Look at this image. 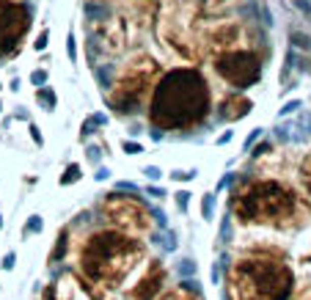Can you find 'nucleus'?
<instances>
[{
    "label": "nucleus",
    "mask_w": 311,
    "mask_h": 300,
    "mask_svg": "<svg viewBox=\"0 0 311 300\" xmlns=\"http://www.w3.org/2000/svg\"><path fill=\"white\" fill-rule=\"evenodd\" d=\"M31 83H33V86H39V88H42V86L47 83V72H44V69H36V72H33V74H31Z\"/></svg>",
    "instance_id": "nucleus-22"
},
{
    "label": "nucleus",
    "mask_w": 311,
    "mask_h": 300,
    "mask_svg": "<svg viewBox=\"0 0 311 300\" xmlns=\"http://www.w3.org/2000/svg\"><path fill=\"white\" fill-rule=\"evenodd\" d=\"M289 300H311V284H303V286H295L292 297Z\"/></svg>",
    "instance_id": "nucleus-21"
},
{
    "label": "nucleus",
    "mask_w": 311,
    "mask_h": 300,
    "mask_svg": "<svg viewBox=\"0 0 311 300\" xmlns=\"http://www.w3.org/2000/svg\"><path fill=\"white\" fill-rule=\"evenodd\" d=\"M107 292L86 281L77 270H64L55 284L47 286V300H105Z\"/></svg>",
    "instance_id": "nucleus-13"
},
{
    "label": "nucleus",
    "mask_w": 311,
    "mask_h": 300,
    "mask_svg": "<svg viewBox=\"0 0 311 300\" xmlns=\"http://www.w3.org/2000/svg\"><path fill=\"white\" fill-rule=\"evenodd\" d=\"M212 91L195 66H177L160 74L149 97V124L163 132H185L207 121Z\"/></svg>",
    "instance_id": "nucleus-2"
},
{
    "label": "nucleus",
    "mask_w": 311,
    "mask_h": 300,
    "mask_svg": "<svg viewBox=\"0 0 311 300\" xmlns=\"http://www.w3.org/2000/svg\"><path fill=\"white\" fill-rule=\"evenodd\" d=\"M297 107H300V102H287V105H284V111H281V116H287V113H292V111H297Z\"/></svg>",
    "instance_id": "nucleus-29"
},
{
    "label": "nucleus",
    "mask_w": 311,
    "mask_h": 300,
    "mask_svg": "<svg viewBox=\"0 0 311 300\" xmlns=\"http://www.w3.org/2000/svg\"><path fill=\"white\" fill-rule=\"evenodd\" d=\"M80 179V166L74 162V166H66V171L64 176H61V185H72V182H77Z\"/></svg>",
    "instance_id": "nucleus-20"
},
{
    "label": "nucleus",
    "mask_w": 311,
    "mask_h": 300,
    "mask_svg": "<svg viewBox=\"0 0 311 300\" xmlns=\"http://www.w3.org/2000/svg\"><path fill=\"white\" fill-rule=\"evenodd\" d=\"M297 182H300V187H303V193L311 199V149L306 154H303V160H300V166H297Z\"/></svg>",
    "instance_id": "nucleus-17"
},
{
    "label": "nucleus",
    "mask_w": 311,
    "mask_h": 300,
    "mask_svg": "<svg viewBox=\"0 0 311 300\" xmlns=\"http://www.w3.org/2000/svg\"><path fill=\"white\" fill-rule=\"evenodd\" d=\"M66 42H69V44H66V52H69V61L74 64V56H77V50H74V33H69V39H66Z\"/></svg>",
    "instance_id": "nucleus-26"
},
{
    "label": "nucleus",
    "mask_w": 311,
    "mask_h": 300,
    "mask_svg": "<svg viewBox=\"0 0 311 300\" xmlns=\"http://www.w3.org/2000/svg\"><path fill=\"white\" fill-rule=\"evenodd\" d=\"M124 152H127V154H140V152H144V146H140V143L127 141V143H124Z\"/></svg>",
    "instance_id": "nucleus-25"
},
{
    "label": "nucleus",
    "mask_w": 311,
    "mask_h": 300,
    "mask_svg": "<svg viewBox=\"0 0 311 300\" xmlns=\"http://www.w3.org/2000/svg\"><path fill=\"white\" fill-rule=\"evenodd\" d=\"M157 33L187 64H199L204 58V14L195 0H168Z\"/></svg>",
    "instance_id": "nucleus-6"
},
{
    "label": "nucleus",
    "mask_w": 311,
    "mask_h": 300,
    "mask_svg": "<svg viewBox=\"0 0 311 300\" xmlns=\"http://www.w3.org/2000/svg\"><path fill=\"white\" fill-rule=\"evenodd\" d=\"M187 201H190V193H187V190H185V193H177V204H179L182 209L187 207Z\"/></svg>",
    "instance_id": "nucleus-28"
},
{
    "label": "nucleus",
    "mask_w": 311,
    "mask_h": 300,
    "mask_svg": "<svg viewBox=\"0 0 311 300\" xmlns=\"http://www.w3.org/2000/svg\"><path fill=\"white\" fill-rule=\"evenodd\" d=\"M212 69L226 86L245 91L262 80V58L256 50H229L212 58Z\"/></svg>",
    "instance_id": "nucleus-9"
},
{
    "label": "nucleus",
    "mask_w": 311,
    "mask_h": 300,
    "mask_svg": "<svg viewBox=\"0 0 311 300\" xmlns=\"http://www.w3.org/2000/svg\"><path fill=\"white\" fill-rule=\"evenodd\" d=\"M47 42H50V31H42V33L36 36V42H33V47H36V50H44Z\"/></svg>",
    "instance_id": "nucleus-23"
},
{
    "label": "nucleus",
    "mask_w": 311,
    "mask_h": 300,
    "mask_svg": "<svg viewBox=\"0 0 311 300\" xmlns=\"http://www.w3.org/2000/svg\"><path fill=\"white\" fill-rule=\"evenodd\" d=\"M107 229L124 231L130 237H146L154 229V215L146 207L144 199H138L135 193H124V190H113L107 193L102 204H99Z\"/></svg>",
    "instance_id": "nucleus-7"
},
{
    "label": "nucleus",
    "mask_w": 311,
    "mask_h": 300,
    "mask_svg": "<svg viewBox=\"0 0 311 300\" xmlns=\"http://www.w3.org/2000/svg\"><path fill=\"white\" fill-rule=\"evenodd\" d=\"M36 99H39V105L44 107V111H55V91H50V88H39V94H36Z\"/></svg>",
    "instance_id": "nucleus-18"
},
{
    "label": "nucleus",
    "mask_w": 311,
    "mask_h": 300,
    "mask_svg": "<svg viewBox=\"0 0 311 300\" xmlns=\"http://www.w3.org/2000/svg\"><path fill=\"white\" fill-rule=\"evenodd\" d=\"M253 107V102L248 97H242V94H232V97H226L220 102V119L223 121H240L242 116H248Z\"/></svg>",
    "instance_id": "nucleus-14"
},
{
    "label": "nucleus",
    "mask_w": 311,
    "mask_h": 300,
    "mask_svg": "<svg viewBox=\"0 0 311 300\" xmlns=\"http://www.w3.org/2000/svg\"><path fill=\"white\" fill-rule=\"evenodd\" d=\"M0 226H3V217H0Z\"/></svg>",
    "instance_id": "nucleus-35"
},
{
    "label": "nucleus",
    "mask_w": 311,
    "mask_h": 300,
    "mask_svg": "<svg viewBox=\"0 0 311 300\" xmlns=\"http://www.w3.org/2000/svg\"><path fill=\"white\" fill-rule=\"evenodd\" d=\"M226 141H232V129H229V132H223L220 138H218V143H226Z\"/></svg>",
    "instance_id": "nucleus-34"
},
{
    "label": "nucleus",
    "mask_w": 311,
    "mask_h": 300,
    "mask_svg": "<svg viewBox=\"0 0 311 300\" xmlns=\"http://www.w3.org/2000/svg\"><path fill=\"white\" fill-rule=\"evenodd\" d=\"M168 284V270L160 259H146L132 278L124 284V297L127 300H157L165 292Z\"/></svg>",
    "instance_id": "nucleus-12"
},
{
    "label": "nucleus",
    "mask_w": 311,
    "mask_h": 300,
    "mask_svg": "<svg viewBox=\"0 0 311 300\" xmlns=\"http://www.w3.org/2000/svg\"><path fill=\"white\" fill-rule=\"evenodd\" d=\"M31 9L19 0H0V56L17 52L31 28Z\"/></svg>",
    "instance_id": "nucleus-11"
},
{
    "label": "nucleus",
    "mask_w": 311,
    "mask_h": 300,
    "mask_svg": "<svg viewBox=\"0 0 311 300\" xmlns=\"http://www.w3.org/2000/svg\"><path fill=\"white\" fill-rule=\"evenodd\" d=\"M28 229H33V231H42V217H39V215H33V217H31V223H28Z\"/></svg>",
    "instance_id": "nucleus-30"
},
{
    "label": "nucleus",
    "mask_w": 311,
    "mask_h": 300,
    "mask_svg": "<svg viewBox=\"0 0 311 300\" xmlns=\"http://www.w3.org/2000/svg\"><path fill=\"white\" fill-rule=\"evenodd\" d=\"M157 300H201V295L190 284H177V286H165V292Z\"/></svg>",
    "instance_id": "nucleus-15"
},
{
    "label": "nucleus",
    "mask_w": 311,
    "mask_h": 300,
    "mask_svg": "<svg viewBox=\"0 0 311 300\" xmlns=\"http://www.w3.org/2000/svg\"><path fill=\"white\" fill-rule=\"evenodd\" d=\"M146 176H149V179H157L160 171H157V168H146Z\"/></svg>",
    "instance_id": "nucleus-33"
},
{
    "label": "nucleus",
    "mask_w": 311,
    "mask_h": 300,
    "mask_svg": "<svg viewBox=\"0 0 311 300\" xmlns=\"http://www.w3.org/2000/svg\"><path fill=\"white\" fill-rule=\"evenodd\" d=\"M201 209H204L207 217L212 215V196H204V204H201Z\"/></svg>",
    "instance_id": "nucleus-27"
},
{
    "label": "nucleus",
    "mask_w": 311,
    "mask_h": 300,
    "mask_svg": "<svg viewBox=\"0 0 311 300\" xmlns=\"http://www.w3.org/2000/svg\"><path fill=\"white\" fill-rule=\"evenodd\" d=\"M253 28L245 19H220L215 25H204V56L215 58L229 50H253Z\"/></svg>",
    "instance_id": "nucleus-10"
},
{
    "label": "nucleus",
    "mask_w": 311,
    "mask_h": 300,
    "mask_svg": "<svg viewBox=\"0 0 311 300\" xmlns=\"http://www.w3.org/2000/svg\"><path fill=\"white\" fill-rule=\"evenodd\" d=\"M89 28L94 33V44L105 52V56H121L135 44V28L132 17L121 14L110 6H99L97 17H89Z\"/></svg>",
    "instance_id": "nucleus-8"
},
{
    "label": "nucleus",
    "mask_w": 311,
    "mask_h": 300,
    "mask_svg": "<svg viewBox=\"0 0 311 300\" xmlns=\"http://www.w3.org/2000/svg\"><path fill=\"white\" fill-rule=\"evenodd\" d=\"M292 42H295L297 47H303V50H308V47H311L308 36H303V33H292Z\"/></svg>",
    "instance_id": "nucleus-24"
},
{
    "label": "nucleus",
    "mask_w": 311,
    "mask_h": 300,
    "mask_svg": "<svg viewBox=\"0 0 311 300\" xmlns=\"http://www.w3.org/2000/svg\"><path fill=\"white\" fill-rule=\"evenodd\" d=\"M66 245H69V229H64V231H61V237H58V245H55V251H52V254H50V262H58V259L64 256Z\"/></svg>",
    "instance_id": "nucleus-19"
},
{
    "label": "nucleus",
    "mask_w": 311,
    "mask_h": 300,
    "mask_svg": "<svg viewBox=\"0 0 311 300\" xmlns=\"http://www.w3.org/2000/svg\"><path fill=\"white\" fill-rule=\"evenodd\" d=\"M295 270L275 245H253L226 267V300H289Z\"/></svg>",
    "instance_id": "nucleus-4"
},
{
    "label": "nucleus",
    "mask_w": 311,
    "mask_h": 300,
    "mask_svg": "<svg viewBox=\"0 0 311 300\" xmlns=\"http://www.w3.org/2000/svg\"><path fill=\"white\" fill-rule=\"evenodd\" d=\"M232 215L240 226L297 231L308 223V207L300 193L278 176L242 179L232 193Z\"/></svg>",
    "instance_id": "nucleus-1"
},
{
    "label": "nucleus",
    "mask_w": 311,
    "mask_h": 300,
    "mask_svg": "<svg viewBox=\"0 0 311 300\" xmlns=\"http://www.w3.org/2000/svg\"><path fill=\"white\" fill-rule=\"evenodd\" d=\"M160 61L149 52H132L130 58L121 64V69L116 72L110 88L105 94V102L113 113L119 116H132L144 107V102L152 97V88L160 80Z\"/></svg>",
    "instance_id": "nucleus-5"
},
{
    "label": "nucleus",
    "mask_w": 311,
    "mask_h": 300,
    "mask_svg": "<svg viewBox=\"0 0 311 300\" xmlns=\"http://www.w3.org/2000/svg\"><path fill=\"white\" fill-rule=\"evenodd\" d=\"M3 267H6V270H9V267H14V254H9V256L3 259Z\"/></svg>",
    "instance_id": "nucleus-32"
},
{
    "label": "nucleus",
    "mask_w": 311,
    "mask_h": 300,
    "mask_svg": "<svg viewBox=\"0 0 311 300\" xmlns=\"http://www.w3.org/2000/svg\"><path fill=\"white\" fill-rule=\"evenodd\" d=\"M232 3L234 0H195V6H199V11L204 17H220Z\"/></svg>",
    "instance_id": "nucleus-16"
},
{
    "label": "nucleus",
    "mask_w": 311,
    "mask_h": 300,
    "mask_svg": "<svg viewBox=\"0 0 311 300\" xmlns=\"http://www.w3.org/2000/svg\"><path fill=\"white\" fill-rule=\"evenodd\" d=\"M77 270L86 281L102 292L124 289L132 272L146 262V245L140 237H130L116 229H94L77 245Z\"/></svg>",
    "instance_id": "nucleus-3"
},
{
    "label": "nucleus",
    "mask_w": 311,
    "mask_h": 300,
    "mask_svg": "<svg viewBox=\"0 0 311 300\" xmlns=\"http://www.w3.org/2000/svg\"><path fill=\"white\" fill-rule=\"evenodd\" d=\"M31 135H33V141L42 146V135H39V127H36V124H31Z\"/></svg>",
    "instance_id": "nucleus-31"
}]
</instances>
